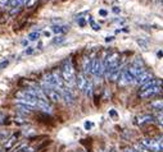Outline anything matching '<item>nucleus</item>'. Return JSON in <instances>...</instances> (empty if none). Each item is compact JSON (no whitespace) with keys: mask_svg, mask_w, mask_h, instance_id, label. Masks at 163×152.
I'll list each match as a JSON object with an SVG mask.
<instances>
[{"mask_svg":"<svg viewBox=\"0 0 163 152\" xmlns=\"http://www.w3.org/2000/svg\"><path fill=\"white\" fill-rule=\"evenodd\" d=\"M37 107L41 109L45 113H51V106L45 100H37Z\"/></svg>","mask_w":163,"mask_h":152,"instance_id":"obj_13","label":"nucleus"},{"mask_svg":"<svg viewBox=\"0 0 163 152\" xmlns=\"http://www.w3.org/2000/svg\"><path fill=\"white\" fill-rule=\"evenodd\" d=\"M85 93H86V96H89V97H91V95H92V83H91L90 81H89V83H87V86H86Z\"/></svg>","mask_w":163,"mask_h":152,"instance_id":"obj_19","label":"nucleus"},{"mask_svg":"<svg viewBox=\"0 0 163 152\" xmlns=\"http://www.w3.org/2000/svg\"><path fill=\"white\" fill-rule=\"evenodd\" d=\"M154 121V118L152 115H143V116H139L136 119V123L140 124V125H143V124H148V123H152Z\"/></svg>","mask_w":163,"mask_h":152,"instance_id":"obj_14","label":"nucleus"},{"mask_svg":"<svg viewBox=\"0 0 163 152\" xmlns=\"http://www.w3.org/2000/svg\"><path fill=\"white\" fill-rule=\"evenodd\" d=\"M22 45H23V46H27V45H29V40H23V41H22Z\"/></svg>","mask_w":163,"mask_h":152,"instance_id":"obj_36","label":"nucleus"},{"mask_svg":"<svg viewBox=\"0 0 163 152\" xmlns=\"http://www.w3.org/2000/svg\"><path fill=\"white\" fill-rule=\"evenodd\" d=\"M160 92H162V88L159 86H154V87L148 88L145 91H140L139 96H140V99H148V97H152L154 95H159Z\"/></svg>","mask_w":163,"mask_h":152,"instance_id":"obj_5","label":"nucleus"},{"mask_svg":"<svg viewBox=\"0 0 163 152\" xmlns=\"http://www.w3.org/2000/svg\"><path fill=\"white\" fill-rule=\"evenodd\" d=\"M124 152H136V151H135V150H132V148H126Z\"/></svg>","mask_w":163,"mask_h":152,"instance_id":"obj_39","label":"nucleus"},{"mask_svg":"<svg viewBox=\"0 0 163 152\" xmlns=\"http://www.w3.org/2000/svg\"><path fill=\"white\" fill-rule=\"evenodd\" d=\"M140 145L143 147H145L146 150L152 151V152H159L160 151L159 141L154 140V138H141V140H140Z\"/></svg>","mask_w":163,"mask_h":152,"instance_id":"obj_2","label":"nucleus"},{"mask_svg":"<svg viewBox=\"0 0 163 152\" xmlns=\"http://www.w3.org/2000/svg\"><path fill=\"white\" fill-rule=\"evenodd\" d=\"M92 64H94V59H90V58H84V61H82V73L86 76V74H90L92 72Z\"/></svg>","mask_w":163,"mask_h":152,"instance_id":"obj_10","label":"nucleus"},{"mask_svg":"<svg viewBox=\"0 0 163 152\" xmlns=\"http://www.w3.org/2000/svg\"><path fill=\"white\" fill-rule=\"evenodd\" d=\"M157 121L163 127V110H160V111L157 114Z\"/></svg>","mask_w":163,"mask_h":152,"instance_id":"obj_24","label":"nucleus"},{"mask_svg":"<svg viewBox=\"0 0 163 152\" xmlns=\"http://www.w3.org/2000/svg\"><path fill=\"white\" fill-rule=\"evenodd\" d=\"M78 152H85V151H84V150H80V151H78Z\"/></svg>","mask_w":163,"mask_h":152,"instance_id":"obj_45","label":"nucleus"},{"mask_svg":"<svg viewBox=\"0 0 163 152\" xmlns=\"http://www.w3.org/2000/svg\"><path fill=\"white\" fill-rule=\"evenodd\" d=\"M16 109L18 110V111H22V113H24V114H31L32 110H34L32 106L26 105V104H21V102H18V104L16 105Z\"/></svg>","mask_w":163,"mask_h":152,"instance_id":"obj_12","label":"nucleus"},{"mask_svg":"<svg viewBox=\"0 0 163 152\" xmlns=\"http://www.w3.org/2000/svg\"><path fill=\"white\" fill-rule=\"evenodd\" d=\"M158 56H159V58L163 56V52H162V51H158Z\"/></svg>","mask_w":163,"mask_h":152,"instance_id":"obj_43","label":"nucleus"},{"mask_svg":"<svg viewBox=\"0 0 163 152\" xmlns=\"http://www.w3.org/2000/svg\"><path fill=\"white\" fill-rule=\"evenodd\" d=\"M62 78L64 81V83L68 86V88L71 90V87L73 86V83H76V76H75V69H73V64L71 61V59H67L63 63L62 66Z\"/></svg>","mask_w":163,"mask_h":152,"instance_id":"obj_1","label":"nucleus"},{"mask_svg":"<svg viewBox=\"0 0 163 152\" xmlns=\"http://www.w3.org/2000/svg\"><path fill=\"white\" fill-rule=\"evenodd\" d=\"M21 10H22V8H21V7H17V8H13V9L10 10V17H14V16L19 14V13H21Z\"/></svg>","mask_w":163,"mask_h":152,"instance_id":"obj_22","label":"nucleus"},{"mask_svg":"<svg viewBox=\"0 0 163 152\" xmlns=\"http://www.w3.org/2000/svg\"><path fill=\"white\" fill-rule=\"evenodd\" d=\"M16 138H17V135H16V134H14V135H12V137L9 138L8 142H7V143H5V146H4V147H5V150H9V148L13 146V143L16 142Z\"/></svg>","mask_w":163,"mask_h":152,"instance_id":"obj_18","label":"nucleus"},{"mask_svg":"<svg viewBox=\"0 0 163 152\" xmlns=\"http://www.w3.org/2000/svg\"><path fill=\"white\" fill-rule=\"evenodd\" d=\"M153 79H154V76H153L152 72H144L143 74H140V76L138 77L136 83L140 85V86H143V85L148 83V82H150V81H153Z\"/></svg>","mask_w":163,"mask_h":152,"instance_id":"obj_8","label":"nucleus"},{"mask_svg":"<svg viewBox=\"0 0 163 152\" xmlns=\"http://www.w3.org/2000/svg\"><path fill=\"white\" fill-rule=\"evenodd\" d=\"M64 40H66L64 35H58V36H55V37L53 38V44L54 45H59V44L64 42Z\"/></svg>","mask_w":163,"mask_h":152,"instance_id":"obj_17","label":"nucleus"},{"mask_svg":"<svg viewBox=\"0 0 163 152\" xmlns=\"http://www.w3.org/2000/svg\"><path fill=\"white\" fill-rule=\"evenodd\" d=\"M78 24H80L81 27H85V24H86V21H85L84 18H81V17H80V18H78Z\"/></svg>","mask_w":163,"mask_h":152,"instance_id":"obj_32","label":"nucleus"},{"mask_svg":"<svg viewBox=\"0 0 163 152\" xmlns=\"http://www.w3.org/2000/svg\"><path fill=\"white\" fill-rule=\"evenodd\" d=\"M8 64H9V61H8V60H4V61L0 63V71H2V69H4L5 66H8Z\"/></svg>","mask_w":163,"mask_h":152,"instance_id":"obj_30","label":"nucleus"},{"mask_svg":"<svg viewBox=\"0 0 163 152\" xmlns=\"http://www.w3.org/2000/svg\"><path fill=\"white\" fill-rule=\"evenodd\" d=\"M127 71L130 72V74L134 77V78H136L138 79V77L140 76V74H143L144 73V69H143V64L139 61V63H134L131 66H129L127 68Z\"/></svg>","mask_w":163,"mask_h":152,"instance_id":"obj_6","label":"nucleus"},{"mask_svg":"<svg viewBox=\"0 0 163 152\" xmlns=\"http://www.w3.org/2000/svg\"><path fill=\"white\" fill-rule=\"evenodd\" d=\"M92 127H94V124H92L91 121H86V123H85V129H86V130H90Z\"/></svg>","mask_w":163,"mask_h":152,"instance_id":"obj_29","label":"nucleus"},{"mask_svg":"<svg viewBox=\"0 0 163 152\" xmlns=\"http://www.w3.org/2000/svg\"><path fill=\"white\" fill-rule=\"evenodd\" d=\"M99 16H102V17H107V16H108V12H107L105 9H100V10H99Z\"/></svg>","mask_w":163,"mask_h":152,"instance_id":"obj_31","label":"nucleus"},{"mask_svg":"<svg viewBox=\"0 0 163 152\" xmlns=\"http://www.w3.org/2000/svg\"><path fill=\"white\" fill-rule=\"evenodd\" d=\"M89 21H90V24H91V27H92L94 31H99V30H100V26H99L98 23H95V21H94L91 17L89 18Z\"/></svg>","mask_w":163,"mask_h":152,"instance_id":"obj_20","label":"nucleus"},{"mask_svg":"<svg viewBox=\"0 0 163 152\" xmlns=\"http://www.w3.org/2000/svg\"><path fill=\"white\" fill-rule=\"evenodd\" d=\"M44 35H45L46 37H49V36H50V32H49V31H45V32H44Z\"/></svg>","mask_w":163,"mask_h":152,"instance_id":"obj_42","label":"nucleus"},{"mask_svg":"<svg viewBox=\"0 0 163 152\" xmlns=\"http://www.w3.org/2000/svg\"><path fill=\"white\" fill-rule=\"evenodd\" d=\"M60 93H62V99L64 100V102H66L67 105H72V104L75 102L73 93L71 92L70 88H63V90L60 91Z\"/></svg>","mask_w":163,"mask_h":152,"instance_id":"obj_9","label":"nucleus"},{"mask_svg":"<svg viewBox=\"0 0 163 152\" xmlns=\"http://www.w3.org/2000/svg\"><path fill=\"white\" fill-rule=\"evenodd\" d=\"M150 106L154 110H163V99H157L150 102Z\"/></svg>","mask_w":163,"mask_h":152,"instance_id":"obj_16","label":"nucleus"},{"mask_svg":"<svg viewBox=\"0 0 163 152\" xmlns=\"http://www.w3.org/2000/svg\"><path fill=\"white\" fill-rule=\"evenodd\" d=\"M113 38H114V37H112V36H109V37H107V38H105V41H107V42H111V41H112Z\"/></svg>","mask_w":163,"mask_h":152,"instance_id":"obj_38","label":"nucleus"},{"mask_svg":"<svg viewBox=\"0 0 163 152\" xmlns=\"http://www.w3.org/2000/svg\"><path fill=\"white\" fill-rule=\"evenodd\" d=\"M30 3V0H23V5H27Z\"/></svg>","mask_w":163,"mask_h":152,"instance_id":"obj_41","label":"nucleus"},{"mask_svg":"<svg viewBox=\"0 0 163 152\" xmlns=\"http://www.w3.org/2000/svg\"><path fill=\"white\" fill-rule=\"evenodd\" d=\"M109 152H117V151H116V150H111Z\"/></svg>","mask_w":163,"mask_h":152,"instance_id":"obj_44","label":"nucleus"},{"mask_svg":"<svg viewBox=\"0 0 163 152\" xmlns=\"http://www.w3.org/2000/svg\"><path fill=\"white\" fill-rule=\"evenodd\" d=\"M118 82H119V86H127L130 83H136V78H134L127 69H125V71H122V74Z\"/></svg>","mask_w":163,"mask_h":152,"instance_id":"obj_4","label":"nucleus"},{"mask_svg":"<svg viewBox=\"0 0 163 152\" xmlns=\"http://www.w3.org/2000/svg\"><path fill=\"white\" fill-rule=\"evenodd\" d=\"M113 13H116V14H119V13H121V9L117 8V7H113Z\"/></svg>","mask_w":163,"mask_h":152,"instance_id":"obj_34","label":"nucleus"},{"mask_svg":"<svg viewBox=\"0 0 163 152\" xmlns=\"http://www.w3.org/2000/svg\"><path fill=\"white\" fill-rule=\"evenodd\" d=\"M105 72V66H104V61H102L100 59H94V64H92V72L91 74H94L97 78L102 77Z\"/></svg>","mask_w":163,"mask_h":152,"instance_id":"obj_3","label":"nucleus"},{"mask_svg":"<svg viewBox=\"0 0 163 152\" xmlns=\"http://www.w3.org/2000/svg\"><path fill=\"white\" fill-rule=\"evenodd\" d=\"M5 119H7L5 114L0 111V125H2V124H4V123H5Z\"/></svg>","mask_w":163,"mask_h":152,"instance_id":"obj_27","label":"nucleus"},{"mask_svg":"<svg viewBox=\"0 0 163 152\" xmlns=\"http://www.w3.org/2000/svg\"><path fill=\"white\" fill-rule=\"evenodd\" d=\"M159 141V146H160V151H163V140H158Z\"/></svg>","mask_w":163,"mask_h":152,"instance_id":"obj_37","label":"nucleus"},{"mask_svg":"<svg viewBox=\"0 0 163 152\" xmlns=\"http://www.w3.org/2000/svg\"><path fill=\"white\" fill-rule=\"evenodd\" d=\"M109 115H111V116H114V118H116V116H117V113L114 111V110H111V111H109Z\"/></svg>","mask_w":163,"mask_h":152,"instance_id":"obj_35","label":"nucleus"},{"mask_svg":"<svg viewBox=\"0 0 163 152\" xmlns=\"http://www.w3.org/2000/svg\"><path fill=\"white\" fill-rule=\"evenodd\" d=\"M32 51H34V50H32V49H29V50H26V51H24V52H26V54H31V52H32Z\"/></svg>","mask_w":163,"mask_h":152,"instance_id":"obj_40","label":"nucleus"},{"mask_svg":"<svg viewBox=\"0 0 163 152\" xmlns=\"http://www.w3.org/2000/svg\"><path fill=\"white\" fill-rule=\"evenodd\" d=\"M135 151H136V152H152V151H149V150H146L145 147H143L140 143L139 145H136V146H135Z\"/></svg>","mask_w":163,"mask_h":152,"instance_id":"obj_23","label":"nucleus"},{"mask_svg":"<svg viewBox=\"0 0 163 152\" xmlns=\"http://www.w3.org/2000/svg\"><path fill=\"white\" fill-rule=\"evenodd\" d=\"M10 3V0H0V8H4Z\"/></svg>","mask_w":163,"mask_h":152,"instance_id":"obj_28","label":"nucleus"},{"mask_svg":"<svg viewBox=\"0 0 163 152\" xmlns=\"http://www.w3.org/2000/svg\"><path fill=\"white\" fill-rule=\"evenodd\" d=\"M138 44H139L143 49H146V47H148V42H146V41H144V40H141V38L138 40Z\"/></svg>","mask_w":163,"mask_h":152,"instance_id":"obj_25","label":"nucleus"},{"mask_svg":"<svg viewBox=\"0 0 163 152\" xmlns=\"http://www.w3.org/2000/svg\"><path fill=\"white\" fill-rule=\"evenodd\" d=\"M18 152H35V150H34V147H23L22 150H19Z\"/></svg>","mask_w":163,"mask_h":152,"instance_id":"obj_26","label":"nucleus"},{"mask_svg":"<svg viewBox=\"0 0 163 152\" xmlns=\"http://www.w3.org/2000/svg\"><path fill=\"white\" fill-rule=\"evenodd\" d=\"M87 83H89V81H87V78H86V76L84 73H80L78 76H76V86H77V88L80 91L85 92Z\"/></svg>","mask_w":163,"mask_h":152,"instance_id":"obj_7","label":"nucleus"},{"mask_svg":"<svg viewBox=\"0 0 163 152\" xmlns=\"http://www.w3.org/2000/svg\"><path fill=\"white\" fill-rule=\"evenodd\" d=\"M36 2H37V0H30V3L27 4V7H34L36 4Z\"/></svg>","mask_w":163,"mask_h":152,"instance_id":"obj_33","label":"nucleus"},{"mask_svg":"<svg viewBox=\"0 0 163 152\" xmlns=\"http://www.w3.org/2000/svg\"><path fill=\"white\" fill-rule=\"evenodd\" d=\"M51 31L55 33L57 36L58 35H64L70 31V27L68 26H53L51 27Z\"/></svg>","mask_w":163,"mask_h":152,"instance_id":"obj_11","label":"nucleus"},{"mask_svg":"<svg viewBox=\"0 0 163 152\" xmlns=\"http://www.w3.org/2000/svg\"><path fill=\"white\" fill-rule=\"evenodd\" d=\"M121 74H122V71H121V68L118 66V68H116L114 71L109 74L108 79H109V81H118V79H119V77H121Z\"/></svg>","mask_w":163,"mask_h":152,"instance_id":"obj_15","label":"nucleus"},{"mask_svg":"<svg viewBox=\"0 0 163 152\" xmlns=\"http://www.w3.org/2000/svg\"><path fill=\"white\" fill-rule=\"evenodd\" d=\"M39 37H40V33L39 32H31L30 35H29V40H31V41H36V40H39Z\"/></svg>","mask_w":163,"mask_h":152,"instance_id":"obj_21","label":"nucleus"}]
</instances>
